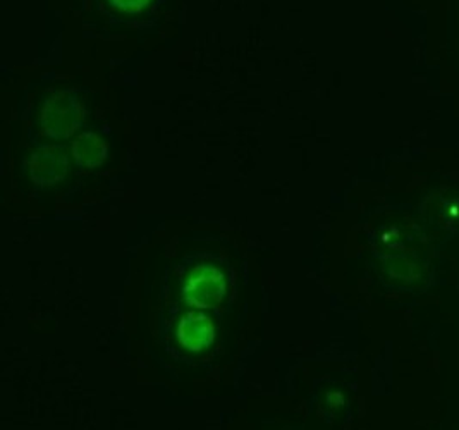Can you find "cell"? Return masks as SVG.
Returning a JSON list of instances; mask_svg holds the SVG:
<instances>
[{
	"mask_svg": "<svg viewBox=\"0 0 459 430\" xmlns=\"http://www.w3.org/2000/svg\"><path fill=\"white\" fill-rule=\"evenodd\" d=\"M84 119V107L78 93L71 90L57 92L43 103L40 114L42 133L54 140L69 138Z\"/></svg>",
	"mask_w": 459,
	"mask_h": 430,
	"instance_id": "obj_1",
	"label": "cell"
},
{
	"mask_svg": "<svg viewBox=\"0 0 459 430\" xmlns=\"http://www.w3.org/2000/svg\"><path fill=\"white\" fill-rule=\"evenodd\" d=\"M228 291V281L221 268L210 264L193 267L183 285L185 300L195 307H217Z\"/></svg>",
	"mask_w": 459,
	"mask_h": 430,
	"instance_id": "obj_2",
	"label": "cell"
},
{
	"mask_svg": "<svg viewBox=\"0 0 459 430\" xmlns=\"http://www.w3.org/2000/svg\"><path fill=\"white\" fill-rule=\"evenodd\" d=\"M67 154L63 148H47L35 152L28 161V171L33 183L50 186L63 181L67 174Z\"/></svg>",
	"mask_w": 459,
	"mask_h": 430,
	"instance_id": "obj_3",
	"label": "cell"
},
{
	"mask_svg": "<svg viewBox=\"0 0 459 430\" xmlns=\"http://www.w3.org/2000/svg\"><path fill=\"white\" fill-rule=\"evenodd\" d=\"M215 338V328L209 317L198 315H186L179 322L178 328V339L179 343L189 351H204L209 348Z\"/></svg>",
	"mask_w": 459,
	"mask_h": 430,
	"instance_id": "obj_4",
	"label": "cell"
},
{
	"mask_svg": "<svg viewBox=\"0 0 459 430\" xmlns=\"http://www.w3.org/2000/svg\"><path fill=\"white\" fill-rule=\"evenodd\" d=\"M73 155L78 165L93 169L104 164L108 155V146L104 140L95 133H84L82 138H78L73 145Z\"/></svg>",
	"mask_w": 459,
	"mask_h": 430,
	"instance_id": "obj_5",
	"label": "cell"
},
{
	"mask_svg": "<svg viewBox=\"0 0 459 430\" xmlns=\"http://www.w3.org/2000/svg\"><path fill=\"white\" fill-rule=\"evenodd\" d=\"M152 0H110V4L126 13H138L145 9Z\"/></svg>",
	"mask_w": 459,
	"mask_h": 430,
	"instance_id": "obj_6",
	"label": "cell"
}]
</instances>
